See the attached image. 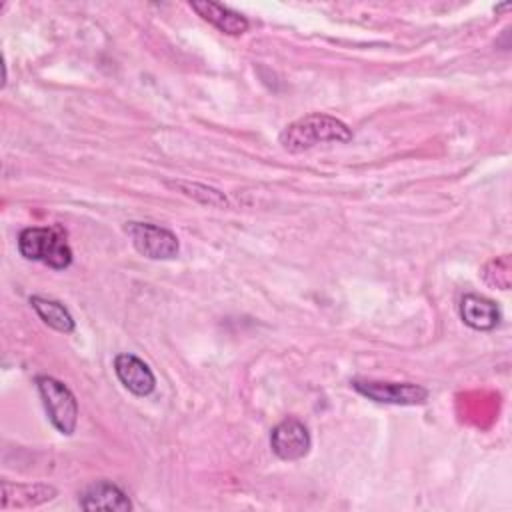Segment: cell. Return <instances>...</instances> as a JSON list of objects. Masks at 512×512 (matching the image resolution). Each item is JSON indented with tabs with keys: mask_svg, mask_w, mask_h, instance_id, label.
Here are the masks:
<instances>
[{
	"mask_svg": "<svg viewBox=\"0 0 512 512\" xmlns=\"http://www.w3.org/2000/svg\"><path fill=\"white\" fill-rule=\"evenodd\" d=\"M30 306L36 310V314L42 318V322L48 324L50 328H54L58 332H64V334L74 330V318L70 316L66 306L60 304L58 300H50V298H42V296H30Z\"/></svg>",
	"mask_w": 512,
	"mask_h": 512,
	"instance_id": "cell-12",
	"label": "cell"
},
{
	"mask_svg": "<svg viewBox=\"0 0 512 512\" xmlns=\"http://www.w3.org/2000/svg\"><path fill=\"white\" fill-rule=\"evenodd\" d=\"M114 372L122 382V386L136 396H148L156 386V378L150 366L134 354H128V352L118 354L114 358Z\"/></svg>",
	"mask_w": 512,
	"mask_h": 512,
	"instance_id": "cell-7",
	"label": "cell"
},
{
	"mask_svg": "<svg viewBox=\"0 0 512 512\" xmlns=\"http://www.w3.org/2000/svg\"><path fill=\"white\" fill-rule=\"evenodd\" d=\"M190 6L192 10L198 12V16H202L206 22H210L224 34L238 36L248 30V20L240 12H234L222 4L200 0V2H190Z\"/></svg>",
	"mask_w": 512,
	"mask_h": 512,
	"instance_id": "cell-10",
	"label": "cell"
},
{
	"mask_svg": "<svg viewBox=\"0 0 512 512\" xmlns=\"http://www.w3.org/2000/svg\"><path fill=\"white\" fill-rule=\"evenodd\" d=\"M78 504L82 510H114V512L132 510V502L126 496V492L108 480H96L88 484L80 492Z\"/></svg>",
	"mask_w": 512,
	"mask_h": 512,
	"instance_id": "cell-8",
	"label": "cell"
},
{
	"mask_svg": "<svg viewBox=\"0 0 512 512\" xmlns=\"http://www.w3.org/2000/svg\"><path fill=\"white\" fill-rule=\"evenodd\" d=\"M126 234L130 236L134 248L152 260H170L180 250L178 238L170 230L150 222H128Z\"/></svg>",
	"mask_w": 512,
	"mask_h": 512,
	"instance_id": "cell-4",
	"label": "cell"
},
{
	"mask_svg": "<svg viewBox=\"0 0 512 512\" xmlns=\"http://www.w3.org/2000/svg\"><path fill=\"white\" fill-rule=\"evenodd\" d=\"M272 452L282 460H300L310 450V432L296 418H284L272 428Z\"/></svg>",
	"mask_w": 512,
	"mask_h": 512,
	"instance_id": "cell-6",
	"label": "cell"
},
{
	"mask_svg": "<svg viewBox=\"0 0 512 512\" xmlns=\"http://www.w3.org/2000/svg\"><path fill=\"white\" fill-rule=\"evenodd\" d=\"M278 140L284 150L296 154L320 142H348L352 140V132L342 120L328 114L314 112L288 124L280 132Z\"/></svg>",
	"mask_w": 512,
	"mask_h": 512,
	"instance_id": "cell-1",
	"label": "cell"
},
{
	"mask_svg": "<svg viewBox=\"0 0 512 512\" xmlns=\"http://www.w3.org/2000/svg\"><path fill=\"white\" fill-rule=\"evenodd\" d=\"M36 388L54 428L70 436L78 422V404L70 388L52 376H38Z\"/></svg>",
	"mask_w": 512,
	"mask_h": 512,
	"instance_id": "cell-3",
	"label": "cell"
},
{
	"mask_svg": "<svg viewBox=\"0 0 512 512\" xmlns=\"http://www.w3.org/2000/svg\"><path fill=\"white\" fill-rule=\"evenodd\" d=\"M460 316L474 330H492L500 322V308L494 300L480 294H464L460 300Z\"/></svg>",
	"mask_w": 512,
	"mask_h": 512,
	"instance_id": "cell-9",
	"label": "cell"
},
{
	"mask_svg": "<svg viewBox=\"0 0 512 512\" xmlns=\"http://www.w3.org/2000/svg\"><path fill=\"white\" fill-rule=\"evenodd\" d=\"M56 490L46 484H10L2 482V508H28L52 500Z\"/></svg>",
	"mask_w": 512,
	"mask_h": 512,
	"instance_id": "cell-11",
	"label": "cell"
},
{
	"mask_svg": "<svg viewBox=\"0 0 512 512\" xmlns=\"http://www.w3.org/2000/svg\"><path fill=\"white\" fill-rule=\"evenodd\" d=\"M18 250L26 260L42 262L56 270L72 264V250L60 228H24L18 236Z\"/></svg>",
	"mask_w": 512,
	"mask_h": 512,
	"instance_id": "cell-2",
	"label": "cell"
},
{
	"mask_svg": "<svg viewBox=\"0 0 512 512\" xmlns=\"http://www.w3.org/2000/svg\"><path fill=\"white\" fill-rule=\"evenodd\" d=\"M350 384L362 396L374 402H384V404L414 406V404H424L428 398L426 388L410 382H382V380L354 378Z\"/></svg>",
	"mask_w": 512,
	"mask_h": 512,
	"instance_id": "cell-5",
	"label": "cell"
}]
</instances>
